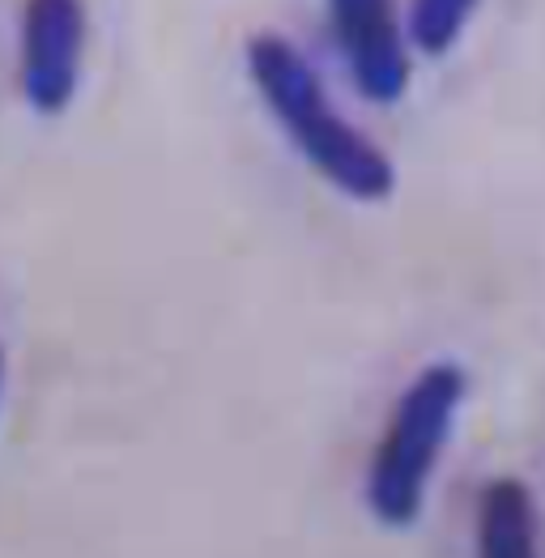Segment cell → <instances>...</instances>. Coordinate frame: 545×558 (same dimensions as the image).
<instances>
[{"label": "cell", "mask_w": 545, "mask_h": 558, "mask_svg": "<svg viewBox=\"0 0 545 558\" xmlns=\"http://www.w3.org/2000/svg\"><path fill=\"white\" fill-rule=\"evenodd\" d=\"M243 64L265 111L319 180H328L341 196L363 205L388 201L397 192L392 158L337 111L312 60L286 35H272V31L252 35L243 47Z\"/></svg>", "instance_id": "1"}, {"label": "cell", "mask_w": 545, "mask_h": 558, "mask_svg": "<svg viewBox=\"0 0 545 558\" xmlns=\"http://www.w3.org/2000/svg\"><path fill=\"white\" fill-rule=\"evenodd\" d=\"M464 392L469 379L460 363H431L397 397L366 465V508L379 524L409 529L422 515L426 486L452 439Z\"/></svg>", "instance_id": "2"}, {"label": "cell", "mask_w": 545, "mask_h": 558, "mask_svg": "<svg viewBox=\"0 0 545 558\" xmlns=\"http://www.w3.org/2000/svg\"><path fill=\"white\" fill-rule=\"evenodd\" d=\"M86 0H26L17 31V86L35 116H60L77 98L86 64Z\"/></svg>", "instance_id": "3"}, {"label": "cell", "mask_w": 545, "mask_h": 558, "mask_svg": "<svg viewBox=\"0 0 545 558\" xmlns=\"http://www.w3.org/2000/svg\"><path fill=\"white\" fill-rule=\"evenodd\" d=\"M328 31L354 90L375 107H392L409 90V44L397 0H328Z\"/></svg>", "instance_id": "4"}, {"label": "cell", "mask_w": 545, "mask_h": 558, "mask_svg": "<svg viewBox=\"0 0 545 558\" xmlns=\"http://www.w3.org/2000/svg\"><path fill=\"white\" fill-rule=\"evenodd\" d=\"M477 558H537V512L524 482L499 477L482 490Z\"/></svg>", "instance_id": "5"}, {"label": "cell", "mask_w": 545, "mask_h": 558, "mask_svg": "<svg viewBox=\"0 0 545 558\" xmlns=\"http://www.w3.org/2000/svg\"><path fill=\"white\" fill-rule=\"evenodd\" d=\"M473 13H477V0H409V13L401 17L409 51L426 60L448 56L464 39Z\"/></svg>", "instance_id": "6"}, {"label": "cell", "mask_w": 545, "mask_h": 558, "mask_svg": "<svg viewBox=\"0 0 545 558\" xmlns=\"http://www.w3.org/2000/svg\"><path fill=\"white\" fill-rule=\"evenodd\" d=\"M0 384H4V354H0Z\"/></svg>", "instance_id": "7"}]
</instances>
